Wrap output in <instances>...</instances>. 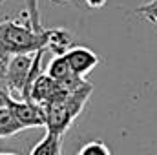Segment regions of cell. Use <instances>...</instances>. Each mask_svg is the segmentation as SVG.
Returning a JSON list of instances; mask_svg holds the SVG:
<instances>
[{"instance_id":"cell-1","label":"cell","mask_w":157,"mask_h":155,"mask_svg":"<svg viewBox=\"0 0 157 155\" xmlns=\"http://www.w3.org/2000/svg\"><path fill=\"white\" fill-rule=\"evenodd\" d=\"M49 29L35 31L31 24H20L17 20H6L0 24V44L9 55H29L40 49H48Z\"/></svg>"},{"instance_id":"cell-2","label":"cell","mask_w":157,"mask_h":155,"mask_svg":"<svg viewBox=\"0 0 157 155\" xmlns=\"http://www.w3.org/2000/svg\"><path fill=\"white\" fill-rule=\"evenodd\" d=\"M91 91H93V86L90 82H86L80 89L73 91V93H68L60 100L46 106L44 108L46 110V126L44 128L48 131L62 135L71 126V122L77 119L78 113L82 112V108L88 102Z\"/></svg>"},{"instance_id":"cell-3","label":"cell","mask_w":157,"mask_h":155,"mask_svg":"<svg viewBox=\"0 0 157 155\" xmlns=\"http://www.w3.org/2000/svg\"><path fill=\"white\" fill-rule=\"evenodd\" d=\"M31 62H33L31 55H11V59L7 62V77H6L9 93L17 91L22 97L26 80H28L29 70H31Z\"/></svg>"},{"instance_id":"cell-4","label":"cell","mask_w":157,"mask_h":155,"mask_svg":"<svg viewBox=\"0 0 157 155\" xmlns=\"http://www.w3.org/2000/svg\"><path fill=\"white\" fill-rule=\"evenodd\" d=\"M7 106L15 113L17 120L20 122L22 128H40L46 126V110L44 106H39L35 102H26V100H17L9 99Z\"/></svg>"},{"instance_id":"cell-5","label":"cell","mask_w":157,"mask_h":155,"mask_svg":"<svg viewBox=\"0 0 157 155\" xmlns=\"http://www.w3.org/2000/svg\"><path fill=\"white\" fill-rule=\"evenodd\" d=\"M64 57H66V60H68L71 71H73L75 75H78V77L88 75V73L101 62V59H99L90 47H84V46H73L70 51L64 53Z\"/></svg>"},{"instance_id":"cell-6","label":"cell","mask_w":157,"mask_h":155,"mask_svg":"<svg viewBox=\"0 0 157 155\" xmlns=\"http://www.w3.org/2000/svg\"><path fill=\"white\" fill-rule=\"evenodd\" d=\"M71 33L62 29V28H57V29H49V39H48V49H51L55 55H64L66 51H70L73 46H71Z\"/></svg>"},{"instance_id":"cell-7","label":"cell","mask_w":157,"mask_h":155,"mask_svg":"<svg viewBox=\"0 0 157 155\" xmlns=\"http://www.w3.org/2000/svg\"><path fill=\"white\" fill-rule=\"evenodd\" d=\"M60 139H62V135L46 131V137L39 144H35V148L31 150L29 155H60V144H62Z\"/></svg>"},{"instance_id":"cell-8","label":"cell","mask_w":157,"mask_h":155,"mask_svg":"<svg viewBox=\"0 0 157 155\" xmlns=\"http://www.w3.org/2000/svg\"><path fill=\"white\" fill-rule=\"evenodd\" d=\"M20 130H24V128H22L20 122L17 120V117L11 112V108H9V106L2 108V110H0V139L11 137V135L18 133Z\"/></svg>"},{"instance_id":"cell-9","label":"cell","mask_w":157,"mask_h":155,"mask_svg":"<svg viewBox=\"0 0 157 155\" xmlns=\"http://www.w3.org/2000/svg\"><path fill=\"white\" fill-rule=\"evenodd\" d=\"M77 155H112V152H110V148L104 142H101V141H90V142H86L78 150Z\"/></svg>"},{"instance_id":"cell-10","label":"cell","mask_w":157,"mask_h":155,"mask_svg":"<svg viewBox=\"0 0 157 155\" xmlns=\"http://www.w3.org/2000/svg\"><path fill=\"white\" fill-rule=\"evenodd\" d=\"M137 13L144 15V17H146L148 20H152V22H157V0H152L150 4L137 7Z\"/></svg>"},{"instance_id":"cell-11","label":"cell","mask_w":157,"mask_h":155,"mask_svg":"<svg viewBox=\"0 0 157 155\" xmlns=\"http://www.w3.org/2000/svg\"><path fill=\"white\" fill-rule=\"evenodd\" d=\"M84 2H86V6H88V7H91V9H99V7L106 6V2H108V0H84Z\"/></svg>"},{"instance_id":"cell-12","label":"cell","mask_w":157,"mask_h":155,"mask_svg":"<svg viewBox=\"0 0 157 155\" xmlns=\"http://www.w3.org/2000/svg\"><path fill=\"white\" fill-rule=\"evenodd\" d=\"M9 99H11V97H9V93H7L6 89H0V110L7 106V102H9Z\"/></svg>"},{"instance_id":"cell-13","label":"cell","mask_w":157,"mask_h":155,"mask_svg":"<svg viewBox=\"0 0 157 155\" xmlns=\"http://www.w3.org/2000/svg\"><path fill=\"white\" fill-rule=\"evenodd\" d=\"M9 57H11V55H9V53L6 51V47L0 44V62H6V60H9Z\"/></svg>"},{"instance_id":"cell-14","label":"cell","mask_w":157,"mask_h":155,"mask_svg":"<svg viewBox=\"0 0 157 155\" xmlns=\"http://www.w3.org/2000/svg\"><path fill=\"white\" fill-rule=\"evenodd\" d=\"M0 155H13V153H0Z\"/></svg>"},{"instance_id":"cell-15","label":"cell","mask_w":157,"mask_h":155,"mask_svg":"<svg viewBox=\"0 0 157 155\" xmlns=\"http://www.w3.org/2000/svg\"><path fill=\"white\" fill-rule=\"evenodd\" d=\"M2 2H4V0H0V4H2Z\"/></svg>"}]
</instances>
